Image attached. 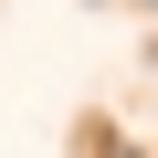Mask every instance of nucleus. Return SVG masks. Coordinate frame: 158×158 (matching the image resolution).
Masks as SVG:
<instances>
[{
    "mask_svg": "<svg viewBox=\"0 0 158 158\" xmlns=\"http://www.w3.org/2000/svg\"><path fill=\"white\" fill-rule=\"evenodd\" d=\"M116 158H127V148H116Z\"/></svg>",
    "mask_w": 158,
    "mask_h": 158,
    "instance_id": "obj_1",
    "label": "nucleus"
}]
</instances>
